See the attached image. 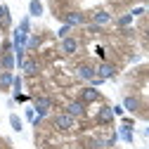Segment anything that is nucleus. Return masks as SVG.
<instances>
[{
  "instance_id": "nucleus-1",
  "label": "nucleus",
  "mask_w": 149,
  "mask_h": 149,
  "mask_svg": "<svg viewBox=\"0 0 149 149\" xmlns=\"http://www.w3.org/2000/svg\"><path fill=\"white\" fill-rule=\"evenodd\" d=\"M31 104H33V109H36V116L38 118H47L50 116V109H52V97H47V95H38V97H33L31 100Z\"/></svg>"
},
{
  "instance_id": "nucleus-2",
  "label": "nucleus",
  "mask_w": 149,
  "mask_h": 149,
  "mask_svg": "<svg viewBox=\"0 0 149 149\" xmlns=\"http://www.w3.org/2000/svg\"><path fill=\"white\" fill-rule=\"evenodd\" d=\"M52 125H54V130H59V133H71V130L76 128V118L69 116L66 111H62V114H54Z\"/></svg>"
},
{
  "instance_id": "nucleus-3",
  "label": "nucleus",
  "mask_w": 149,
  "mask_h": 149,
  "mask_svg": "<svg viewBox=\"0 0 149 149\" xmlns=\"http://www.w3.org/2000/svg\"><path fill=\"white\" fill-rule=\"evenodd\" d=\"M78 100H81V102H85V104H97V102H102L104 97H102L100 88L83 85V88H81V92H78Z\"/></svg>"
},
{
  "instance_id": "nucleus-4",
  "label": "nucleus",
  "mask_w": 149,
  "mask_h": 149,
  "mask_svg": "<svg viewBox=\"0 0 149 149\" xmlns=\"http://www.w3.org/2000/svg\"><path fill=\"white\" fill-rule=\"evenodd\" d=\"M64 111L69 116H73V118H85L88 116V104L85 102H81V100H71V102H66V107H64Z\"/></svg>"
},
{
  "instance_id": "nucleus-5",
  "label": "nucleus",
  "mask_w": 149,
  "mask_h": 149,
  "mask_svg": "<svg viewBox=\"0 0 149 149\" xmlns=\"http://www.w3.org/2000/svg\"><path fill=\"white\" fill-rule=\"evenodd\" d=\"M64 24H69L71 29H76V26H85L88 24V17L81 12V10H69L64 14Z\"/></svg>"
},
{
  "instance_id": "nucleus-6",
  "label": "nucleus",
  "mask_w": 149,
  "mask_h": 149,
  "mask_svg": "<svg viewBox=\"0 0 149 149\" xmlns=\"http://www.w3.org/2000/svg\"><path fill=\"white\" fill-rule=\"evenodd\" d=\"M38 73H40V62L36 57H26L24 64H22V76L24 78H33V76H38Z\"/></svg>"
},
{
  "instance_id": "nucleus-7",
  "label": "nucleus",
  "mask_w": 149,
  "mask_h": 149,
  "mask_svg": "<svg viewBox=\"0 0 149 149\" xmlns=\"http://www.w3.org/2000/svg\"><path fill=\"white\" fill-rule=\"evenodd\" d=\"M116 64H111V62H100L97 66H95V73H97V78H102V81H109V78H114L116 76Z\"/></svg>"
},
{
  "instance_id": "nucleus-8",
  "label": "nucleus",
  "mask_w": 149,
  "mask_h": 149,
  "mask_svg": "<svg viewBox=\"0 0 149 149\" xmlns=\"http://www.w3.org/2000/svg\"><path fill=\"white\" fill-rule=\"evenodd\" d=\"M76 76H78V81H85V83H90L92 78L97 76V73H95V66H92V64H85V62H81V64L76 66Z\"/></svg>"
},
{
  "instance_id": "nucleus-9",
  "label": "nucleus",
  "mask_w": 149,
  "mask_h": 149,
  "mask_svg": "<svg viewBox=\"0 0 149 149\" xmlns=\"http://www.w3.org/2000/svg\"><path fill=\"white\" fill-rule=\"evenodd\" d=\"M114 118H116V116H114V111H111V107H109V104H102L95 121H97L100 125H111V123H114Z\"/></svg>"
},
{
  "instance_id": "nucleus-10",
  "label": "nucleus",
  "mask_w": 149,
  "mask_h": 149,
  "mask_svg": "<svg viewBox=\"0 0 149 149\" xmlns=\"http://www.w3.org/2000/svg\"><path fill=\"white\" fill-rule=\"evenodd\" d=\"M111 22H114V17H111L107 10H95V12H92V24H95V26L104 29V26L111 24Z\"/></svg>"
},
{
  "instance_id": "nucleus-11",
  "label": "nucleus",
  "mask_w": 149,
  "mask_h": 149,
  "mask_svg": "<svg viewBox=\"0 0 149 149\" xmlns=\"http://www.w3.org/2000/svg\"><path fill=\"white\" fill-rule=\"evenodd\" d=\"M59 50L71 57V54H76V52H78V40L73 38V36H69V38H62V40H59Z\"/></svg>"
},
{
  "instance_id": "nucleus-12",
  "label": "nucleus",
  "mask_w": 149,
  "mask_h": 149,
  "mask_svg": "<svg viewBox=\"0 0 149 149\" xmlns=\"http://www.w3.org/2000/svg\"><path fill=\"white\" fill-rule=\"evenodd\" d=\"M116 135H118L121 142L133 144V142H135V128H130V125H123V123H121V128L116 130Z\"/></svg>"
},
{
  "instance_id": "nucleus-13",
  "label": "nucleus",
  "mask_w": 149,
  "mask_h": 149,
  "mask_svg": "<svg viewBox=\"0 0 149 149\" xmlns=\"http://www.w3.org/2000/svg\"><path fill=\"white\" fill-rule=\"evenodd\" d=\"M26 40H29V33H24V31H19V29L12 31V50H19V47L26 50Z\"/></svg>"
},
{
  "instance_id": "nucleus-14",
  "label": "nucleus",
  "mask_w": 149,
  "mask_h": 149,
  "mask_svg": "<svg viewBox=\"0 0 149 149\" xmlns=\"http://www.w3.org/2000/svg\"><path fill=\"white\" fill-rule=\"evenodd\" d=\"M0 69H3V71H14L17 69L14 52H3V54H0Z\"/></svg>"
},
{
  "instance_id": "nucleus-15",
  "label": "nucleus",
  "mask_w": 149,
  "mask_h": 149,
  "mask_svg": "<svg viewBox=\"0 0 149 149\" xmlns=\"http://www.w3.org/2000/svg\"><path fill=\"white\" fill-rule=\"evenodd\" d=\"M45 14V5H43V0H31L29 3V17L31 19H38V17Z\"/></svg>"
},
{
  "instance_id": "nucleus-16",
  "label": "nucleus",
  "mask_w": 149,
  "mask_h": 149,
  "mask_svg": "<svg viewBox=\"0 0 149 149\" xmlns=\"http://www.w3.org/2000/svg\"><path fill=\"white\" fill-rule=\"evenodd\" d=\"M121 107H123L125 111H130V114H137V111H140V100H137L135 95H125Z\"/></svg>"
},
{
  "instance_id": "nucleus-17",
  "label": "nucleus",
  "mask_w": 149,
  "mask_h": 149,
  "mask_svg": "<svg viewBox=\"0 0 149 149\" xmlns=\"http://www.w3.org/2000/svg\"><path fill=\"white\" fill-rule=\"evenodd\" d=\"M12 81H14V73L12 71H0V92L12 90Z\"/></svg>"
},
{
  "instance_id": "nucleus-18",
  "label": "nucleus",
  "mask_w": 149,
  "mask_h": 149,
  "mask_svg": "<svg viewBox=\"0 0 149 149\" xmlns=\"http://www.w3.org/2000/svg\"><path fill=\"white\" fill-rule=\"evenodd\" d=\"M40 45H43V36L31 33V36H29V40H26V52H29V50H38Z\"/></svg>"
},
{
  "instance_id": "nucleus-19",
  "label": "nucleus",
  "mask_w": 149,
  "mask_h": 149,
  "mask_svg": "<svg viewBox=\"0 0 149 149\" xmlns=\"http://www.w3.org/2000/svg\"><path fill=\"white\" fill-rule=\"evenodd\" d=\"M10 125H12L14 133H22V130H24V118L17 116V114H10Z\"/></svg>"
},
{
  "instance_id": "nucleus-20",
  "label": "nucleus",
  "mask_w": 149,
  "mask_h": 149,
  "mask_svg": "<svg viewBox=\"0 0 149 149\" xmlns=\"http://www.w3.org/2000/svg\"><path fill=\"white\" fill-rule=\"evenodd\" d=\"M130 24H133V14H130V12L121 14L118 19H116V26H118V29H130Z\"/></svg>"
},
{
  "instance_id": "nucleus-21",
  "label": "nucleus",
  "mask_w": 149,
  "mask_h": 149,
  "mask_svg": "<svg viewBox=\"0 0 149 149\" xmlns=\"http://www.w3.org/2000/svg\"><path fill=\"white\" fill-rule=\"evenodd\" d=\"M24 92V76H17L14 73V81H12V95H19Z\"/></svg>"
},
{
  "instance_id": "nucleus-22",
  "label": "nucleus",
  "mask_w": 149,
  "mask_h": 149,
  "mask_svg": "<svg viewBox=\"0 0 149 149\" xmlns=\"http://www.w3.org/2000/svg\"><path fill=\"white\" fill-rule=\"evenodd\" d=\"M17 29H19V31H24V33H29V36H31V17H29V14H24V17H22V22L17 24Z\"/></svg>"
},
{
  "instance_id": "nucleus-23",
  "label": "nucleus",
  "mask_w": 149,
  "mask_h": 149,
  "mask_svg": "<svg viewBox=\"0 0 149 149\" xmlns=\"http://www.w3.org/2000/svg\"><path fill=\"white\" fill-rule=\"evenodd\" d=\"M71 31H73V29H71L69 24H62V26L57 29V38H59V40H62V38H69V36H71Z\"/></svg>"
},
{
  "instance_id": "nucleus-24",
  "label": "nucleus",
  "mask_w": 149,
  "mask_h": 149,
  "mask_svg": "<svg viewBox=\"0 0 149 149\" xmlns=\"http://www.w3.org/2000/svg\"><path fill=\"white\" fill-rule=\"evenodd\" d=\"M29 100H33L31 95H26V92H19V95H12V102L14 104H26Z\"/></svg>"
},
{
  "instance_id": "nucleus-25",
  "label": "nucleus",
  "mask_w": 149,
  "mask_h": 149,
  "mask_svg": "<svg viewBox=\"0 0 149 149\" xmlns=\"http://www.w3.org/2000/svg\"><path fill=\"white\" fill-rule=\"evenodd\" d=\"M24 118H26L29 123L36 121V109H33V104H26V109H24Z\"/></svg>"
},
{
  "instance_id": "nucleus-26",
  "label": "nucleus",
  "mask_w": 149,
  "mask_h": 149,
  "mask_svg": "<svg viewBox=\"0 0 149 149\" xmlns=\"http://www.w3.org/2000/svg\"><path fill=\"white\" fill-rule=\"evenodd\" d=\"M12 26V12H7L3 19H0V29H10Z\"/></svg>"
},
{
  "instance_id": "nucleus-27",
  "label": "nucleus",
  "mask_w": 149,
  "mask_h": 149,
  "mask_svg": "<svg viewBox=\"0 0 149 149\" xmlns=\"http://www.w3.org/2000/svg\"><path fill=\"white\" fill-rule=\"evenodd\" d=\"M130 14H133V19H135V17H142V14H147V7H133V10H130Z\"/></svg>"
},
{
  "instance_id": "nucleus-28",
  "label": "nucleus",
  "mask_w": 149,
  "mask_h": 149,
  "mask_svg": "<svg viewBox=\"0 0 149 149\" xmlns=\"http://www.w3.org/2000/svg\"><path fill=\"white\" fill-rule=\"evenodd\" d=\"M111 111H114V116H123V114H125V109H123L121 104H114V107H111Z\"/></svg>"
},
{
  "instance_id": "nucleus-29",
  "label": "nucleus",
  "mask_w": 149,
  "mask_h": 149,
  "mask_svg": "<svg viewBox=\"0 0 149 149\" xmlns=\"http://www.w3.org/2000/svg\"><path fill=\"white\" fill-rule=\"evenodd\" d=\"M104 83H107V81H102V78H97V76H95V78H92L88 85H92V88H100V85H104Z\"/></svg>"
},
{
  "instance_id": "nucleus-30",
  "label": "nucleus",
  "mask_w": 149,
  "mask_h": 149,
  "mask_svg": "<svg viewBox=\"0 0 149 149\" xmlns=\"http://www.w3.org/2000/svg\"><path fill=\"white\" fill-rule=\"evenodd\" d=\"M7 12H10V7H7V5H3V3H0V19H3V17H5Z\"/></svg>"
},
{
  "instance_id": "nucleus-31",
  "label": "nucleus",
  "mask_w": 149,
  "mask_h": 149,
  "mask_svg": "<svg viewBox=\"0 0 149 149\" xmlns=\"http://www.w3.org/2000/svg\"><path fill=\"white\" fill-rule=\"evenodd\" d=\"M121 123H123V125H130V128H135V121H133V118H123Z\"/></svg>"
},
{
  "instance_id": "nucleus-32",
  "label": "nucleus",
  "mask_w": 149,
  "mask_h": 149,
  "mask_svg": "<svg viewBox=\"0 0 149 149\" xmlns=\"http://www.w3.org/2000/svg\"><path fill=\"white\" fill-rule=\"evenodd\" d=\"M144 135H149V128H147V130H144Z\"/></svg>"
},
{
  "instance_id": "nucleus-33",
  "label": "nucleus",
  "mask_w": 149,
  "mask_h": 149,
  "mask_svg": "<svg viewBox=\"0 0 149 149\" xmlns=\"http://www.w3.org/2000/svg\"><path fill=\"white\" fill-rule=\"evenodd\" d=\"M45 149H52V147H45Z\"/></svg>"
},
{
  "instance_id": "nucleus-34",
  "label": "nucleus",
  "mask_w": 149,
  "mask_h": 149,
  "mask_svg": "<svg viewBox=\"0 0 149 149\" xmlns=\"http://www.w3.org/2000/svg\"><path fill=\"white\" fill-rule=\"evenodd\" d=\"M147 14H149V7H147Z\"/></svg>"
},
{
  "instance_id": "nucleus-35",
  "label": "nucleus",
  "mask_w": 149,
  "mask_h": 149,
  "mask_svg": "<svg viewBox=\"0 0 149 149\" xmlns=\"http://www.w3.org/2000/svg\"><path fill=\"white\" fill-rule=\"evenodd\" d=\"M0 71H3V69H0Z\"/></svg>"
}]
</instances>
